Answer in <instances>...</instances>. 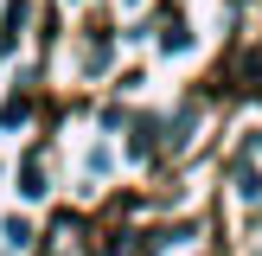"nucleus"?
I'll list each match as a JSON object with an SVG mask.
<instances>
[{
  "instance_id": "f257e3e1",
  "label": "nucleus",
  "mask_w": 262,
  "mask_h": 256,
  "mask_svg": "<svg viewBox=\"0 0 262 256\" xmlns=\"http://www.w3.org/2000/svg\"><path fill=\"white\" fill-rule=\"evenodd\" d=\"M26 19H32V7H26V0H7V7H0V51H13V45H19Z\"/></svg>"
},
{
  "instance_id": "f03ea898",
  "label": "nucleus",
  "mask_w": 262,
  "mask_h": 256,
  "mask_svg": "<svg viewBox=\"0 0 262 256\" xmlns=\"http://www.w3.org/2000/svg\"><path fill=\"white\" fill-rule=\"evenodd\" d=\"M26 115H32V96H26V90H19V96H7V102H0V128H19Z\"/></svg>"
},
{
  "instance_id": "7ed1b4c3",
  "label": "nucleus",
  "mask_w": 262,
  "mask_h": 256,
  "mask_svg": "<svg viewBox=\"0 0 262 256\" xmlns=\"http://www.w3.org/2000/svg\"><path fill=\"white\" fill-rule=\"evenodd\" d=\"M19 192H26V199H45V166H38V160L19 166Z\"/></svg>"
},
{
  "instance_id": "20e7f679",
  "label": "nucleus",
  "mask_w": 262,
  "mask_h": 256,
  "mask_svg": "<svg viewBox=\"0 0 262 256\" xmlns=\"http://www.w3.org/2000/svg\"><path fill=\"white\" fill-rule=\"evenodd\" d=\"M0 243H7V250H32V224H19V218H7V230H0Z\"/></svg>"
},
{
  "instance_id": "39448f33",
  "label": "nucleus",
  "mask_w": 262,
  "mask_h": 256,
  "mask_svg": "<svg viewBox=\"0 0 262 256\" xmlns=\"http://www.w3.org/2000/svg\"><path fill=\"white\" fill-rule=\"evenodd\" d=\"M128 7H135V0H128Z\"/></svg>"
}]
</instances>
